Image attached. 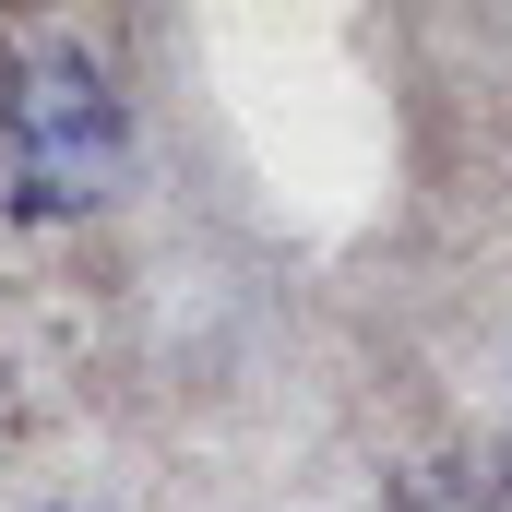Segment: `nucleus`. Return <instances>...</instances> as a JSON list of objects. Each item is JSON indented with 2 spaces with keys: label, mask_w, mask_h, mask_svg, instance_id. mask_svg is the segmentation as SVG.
Segmentation results:
<instances>
[{
  "label": "nucleus",
  "mask_w": 512,
  "mask_h": 512,
  "mask_svg": "<svg viewBox=\"0 0 512 512\" xmlns=\"http://www.w3.org/2000/svg\"><path fill=\"white\" fill-rule=\"evenodd\" d=\"M417 512H512V501H501V489H429Z\"/></svg>",
  "instance_id": "2"
},
{
  "label": "nucleus",
  "mask_w": 512,
  "mask_h": 512,
  "mask_svg": "<svg viewBox=\"0 0 512 512\" xmlns=\"http://www.w3.org/2000/svg\"><path fill=\"white\" fill-rule=\"evenodd\" d=\"M131 179V96L84 36L0 48V203L12 227H72Z\"/></svg>",
  "instance_id": "1"
},
{
  "label": "nucleus",
  "mask_w": 512,
  "mask_h": 512,
  "mask_svg": "<svg viewBox=\"0 0 512 512\" xmlns=\"http://www.w3.org/2000/svg\"><path fill=\"white\" fill-rule=\"evenodd\" d=\"M501 501H512V465H501Z\"/></svg>",
  "instance_id": "3"
},
{
  "label": "nucleus",
  "mask_w": 512,
  "mask_h": 512,
  "mask_svg": "<svg viewBox=\"0 0 512 512\" xmlns=\"http://www.w3.org/2000/svg\"><path fill=\"white\" fill-rule=\"evenodd\" d=\"M501 370H512V358H501Z\"/></svg>",
  "instance_id": "4"
}]
</instances>
